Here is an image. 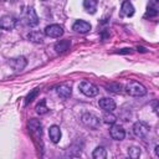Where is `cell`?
<instances>
[{"label":"cell","mask_w":159,"mask_h":159,"mask_svg":"<svg viewBox=\"0 0 159 159\" xmlns=\"http://www.w3.org/2000/svg\"><path fill=\"white\" fill-rule=\"evenodd\" d=\"M78 88H80V91H81L84 96H87V97H94V96L98 94V91H99L98 87H97L94 83L89 82V81H82V82L80 83Z\"/></svg>","instance_id":"7a4b0ae2"},{"label":"cell","mask_w":159,"mask_h":159,"mask_svg":"<svg viewBox=\"0 0 159 159\" xmlns=\"http://www.w3.org/2000/svg\"><path fill=\"white\" fill-rule=\"evenodd\" d=\"M92 157H93L94 159H106V158H107V152H106V149H104L103 147H97V148L93 150Z\"/></svg>","instance_id":"d6986e66"},{"label":"cell","mask_w":159,"mask_h":159,"mask_svg":"<svg viewBox=\"0 0 159 159\" xmlns=\"http://www.w3.org/2000/svg\"><path fill=\"white\" fill-rule=\"evenodd\" d=\"M24 21L27 26H36L39 24V17L34 7H26L24 11Z\"/></svg>","instance_id":"3957f363"},{"label":"cell","mask_w":159,"mask_h":159,"mask_svg":"<svg viewBox=\"0 0 159 159\" xmlns=\"http://www.w3.org/2000/svg\"><path fill=\"white\" fill-rule=\"evenodd\" d=\"M106 88H107V91H109V92H114V93H119V92H120V88H122V86H120L119 83H116V82H112V83H109V84H107V86H106Z\"/></svg>","instance_id":"603a6c76"},{"label":"cell","mask_w":159,"mask_h":159,"mask_svg":"<svg viewBox=\"0 0 159 159\" xmlns=\"http://www.w3.org/2000/svg\"><path fill=\"white\" fill-rule=\"evenodd\" d=\"M7 63H9V66H10V67H11L14 71H21V70H24V68L26 67L27 61H26V58H25V57L20 56V57L10 58Z\"/></svg>","instance_id":"52a82bcc"},{"label":"cell","mask_w":159,"mask_h":159,"mask_svg":"<svg viewBox=\"0 0 159 159\" xmlns=\"http://www.w3.org/2000/svg\"><path fill=\"white\" fill-rule=\"evenodd\" d=\"M27 37H29L30 41L36 42V43H41L42 40H43V36H42V34L40 31H32V32H30L27 35Z\"/></svg>","instance_id":"ffe728a7"},{"label":"cell","mask_w":159,"mask_h":159,"mask_svg":"<svg viewBox=\"0 0 159 159\" xmlns=\"http://www.w3.org/2000/svg\"><path fill=\"white\" fill-rule=\"evenodd\" d=\"M45 35L48 37H60L63 35V29L57 24H52L45 29Z\"/></svg>","instance_id":"ba28073f"},{"label":"cell","mask_w":159,"mask_h":159,"mask_svg":"<svg viewBox=\"0 0 159 159\" xmlns=\"http://www.w3.org/2000/svg\"><path fill=\"white\" fill-rule=\"evenodd\" d=\"M36 112H37L39 114H46V113L48 112V108H47V106H46V101H45V99H41L40 103L36 106Z\"/></svg>","instance_id":"7402d4cb"},{"label":"cell","mask_w":159,"mask_h":159,"mask_svg":"<svg viewBox=\"0 0 159 159\" xmlns=\"http://www.w3.org/2000/svg\"><path fill=\"white\" fill-rule=\"evenodd\" d=\"M72 29H73L76 32L86 34V32H88V31L91 30V24L87 22V21H83V20H77V21L73 24Z\"/></svg>","instance_id":"8fae6325"},{"label":"cell","mask_w":159,"mask_h":159,"mask_svg":"<svg viewBox=\"0 0 159 159\" xmlns=\"http://www.w3.org/2000/svg\"><path fill=\"white\" fill-rule=\"evenodd\" d=\"M128 155L133 159H137L140 155V149L137 147H130V148H128Z\"/></svg>","instance_id":"cb8c5ba5"},{"label":"cell","mask_w":159,"mask_h":159,"mask_svg":"<svg viewBox=\"0 0 159 159\" xmlns=\"http://www.w3.org/2000/svg\"><path fill=\"white\" fill-rule=\"evenodd\" d=\"M102 119H103V122H104V123H107V124H113V123H116L117 117H116L113 113H111V112H107V111H106V113L102 116Z\"/></svg>","instance_id":"44dd1931"},{"label":"cell","mask_w":159,"mask_h":159,"mask_svg":"<svg viewBox=\"0 0 159 159\" xmlns=\"http://www.w3.org/2000/svg\"><path fill=\"white\" fill-rule=\"evenodd\" d=\"M97 4H98L97 0H84L83 1V7H84V10L87 12L94 14L96 10H97Z\"/></svg>","instance_id":"e0dca14e"},{"label":"cell","mask_w":159,"mask_h":159,"mask_svg":"<svg viewBox=\"0 0 159 159\" xmlns=\"http://www.w3.org/2000/svg\"><path fill=\"white\" fill-rule=\"evenodd\" d=\"M99 107L107 112H112L113 109H116V102L112 98H102L98 102Z\"/></svg>","instance_id":"4fadbf2b"},{"label":"cell","mask_w":159,"mask_h":159,"mask_svg":"<svg viewBox=\"0 0 159 159\" xmlns=\"http://www.w3.org/2000/svg\"><path fill=\"white\" fill-rule=\"evenodd\" d=\"M133 133L139 138H145L149 133V125L144 122H135L133 125Z\"/></svg>","instance_id":"8992f818"},{"label":"cell","mask_w":159,"mask_h":159,"mask_svg":"<svg viewBox=\"0 0 159 159\" xmlns=\"http://www.w3.org/2000/svg\"><path fill=\"white\" fill-rule=\"evenodd\" d=\"M81 119H82L83 124L91 129H97L99 127V119L92 113H84Z\"/></svg>","instance_id":"277c9868"},{"label":"cell","mask_w":159,"mask_h":159,"mask_svg":"<svg viewBox=\"0 0 159 159\" xmlns=\"http://www.w3.org/2000/svg\"><path fill=\"white\" fill-rule=\"evenodd\" d=\"M155 154L159 157V145H157V147H155Z\"/></svg>","instance_id":"484cf974"},{"label":"cell","mask_w":159,"mask_h":159,"mask_svg":"<svg viewBox=\"0 0 159 159\" xmlns=\"http://www.w3.org/2000/svg\"><path fill=\"white\" fill-rule=\"evenodd\" d=\"M16 25V19L10 15H4L0 20V26L4 30H12Z\"/></svg>","instance_id":"30bf717a"},{"label":"cell","mask_w":159,"mask_h":159,"mask_svg":"<svg viewBox=\"0 0 159 159\" xmlns=\"http://www.w3.org/2000/svg\"><path fill=\"white\" fill-rule=\"evenodd\" d=\"M155 112H157V114H158V116H159V104H158V107H157V108H155Z\"/></svg>","instance_id":"4316f807"},{"label":"cell","mask_w":159,"mask_h":159,"mask_svg":"<svg viewBox=\"0 0 159 159\" xmlns=\"http://www.w3.org/2000/svg\"><path fill=\"white\" fill-rule=\"evenodd\" d=\"M48 135L52 143H58L61 139V129L58 125H51L48 128Z\"/></svg>","instance_id":"5bb4252c"},{"label":"cell","mask_w":159,"mask_h":159,"mask_svg":"<svg viewBox=\"0 0 159 159\" xmlns=\"http://www.w3.org/2000/svg\"><path fill=\"white\" fill-rule=\"evenodd\" d=\"M71 93H72V89H71V87L70 86H67V84H61V86H58L57 87V94L61 97V98H68L70 96H71Z\"/></svg>","instance_id":"2e32d148"},{"label":"cell","mask_w":159,"mask_h":159,"mask_svg":"<svg viewBox=\"0 0 159 159\" xmlns=\"http://www.w3.org/2000/svg\"><path fill=\"white\" fill-rule=\"evenodd\" d=\"M159 15V0H149L145 17H155Z\"/></svg>","instance_id":"9c48e42d"},{"label":"cell","mask_w":159,"mask_h":159,"mask_svg":"<svg viewBox=\"0 0 159 159\" xmlns=\"http://www.w3.org/2000/svg\"><path fill=\"white\" fill-rule=\"evenodd\" d=\"M109 133H111V137L113 139H116V140H122L125 137V132H124V129H123L122 125H113L111 128Z\"/></svg>","instance_id":"7c38bea8"},{"label":"cell","mask_w":159,"mask_h":159,"mask_svg":"<svg viewBox=\"0 0 159 159\" xmlns=\"http://www.w3.org/2000/svg\"><path fill=\"white\" fill-rule=\"evenodd\" d=\"M41 128H42L41 127V123L37 119L32 118V119L29 120V129H30L31 135L35 139H41V135H42V129Z\"/></svg>","instance_id":"5b68a950"},{"label":"cell","mask_w":159,"mask_h":159,"mask_svg":"<svg viewBox=\"0 0 159 159\" xmlns=\"http://www.w3.org/2000/svg\"><path fill=\"white\" fill-rule=\"evenodd\" d=\"M120 10H122V14L124 15V16H133V14H134V6L132 5V2L130 1H128V0H125L123 4H122V7H120Z\"/></svg>","instance_id":"9a60e30c"},{"label":"cell","mask_w":159,"mask_h":159,"mask_svg":"<svg viewBox=\"0 0 159 159\" xmlns=\"http://www.w3.org/2000/svg\"><path fill=\"white\" fill-rule=\"evenodd\" d=\"M39 91H40V88H34V89H32V91L26 96V98H25V104H29L30 102H32V101H34V98L37 96Z\"/></svg>","instance_id":"d4e9b609"},{"label":"cell","mask_w":159,"mask_h":159,"mask_svg":"<svg viewBox=\"0 0 159 159\" xmlns=\"http://www.w3.org/2000/svg\"><path fill=\"white\" fill-rule=\"evenodd\" d=\"M71 46V41L70 40H60L56 45H55V50L57 51V52H63V51H66V50H68V47Z\"/></svg>","instance_id":"ac0fdd59"},{"label":"cell","mask_w":159,"mask_h":159,"mask_svg":"<svg viewBox=\"0 0 159 159\" xmlns=\"http://www.w3.org/2000/svg\"><path fill=\"white\" fill-rule=\"evenodd\" d=\"M125 89H127V93L133 97H143L147 94V88L137 81H129L128 84L125 86Z\"/></svg>","instance_id":"6da1fadb"}]
</instances>
